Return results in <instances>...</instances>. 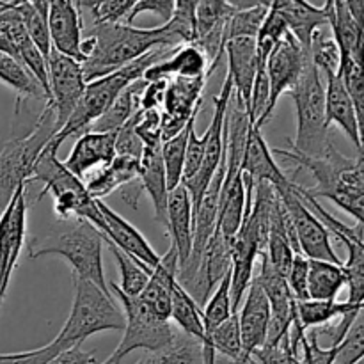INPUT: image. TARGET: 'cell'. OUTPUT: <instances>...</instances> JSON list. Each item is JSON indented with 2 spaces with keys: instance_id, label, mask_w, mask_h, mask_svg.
<instances>
[{
  "instance_id": "obj_1",
  "label": "cell",
  "mask_w": 364,
  "mask_h": 364,
  "mask_svg": "<svg viewBox=\"0 0 364 364\" xmlns=\"http://www.w3.org/2000/svg\"><path fill=\"white\" fill-rule=\"evenodd\" d=\"M274 156H281L288 164L295 166V173L308 171L315 178V185L304 187L306 194L318 201L320 198L329 199L340 206L343 212L354 217L359 224H364V167L363 155L355 159L345 156L336 146L320 159L299 155L288 149H272Z\"/></svg>"
},
{
  "instance_id": "obj_2",
  "label": "cell",
  "mask_w": 364,
  "mask_h": 364,
  "mask_svg": "<svg viewBox=\"0 0 364 364\" xmlns=\"http://www.w3.org/2000/svg\"><path fill=\"white\" fill-rule=\"evenodd\" d=\"M87 38L91 39V52L82 63L85 84L121 70L160 46H181L180 39L166 23L153 28H139L124 23H95L87 32Z\"/></svg>"
},
{
  "instance_id": "obj_3",
  "label": "cell",
  "mask_w": 364,
  "mask_h": 364,
  "mask_svg": "<svg viewBox=\"0 0 364 364\" xmlns=\"http://www.w3.org/2000/svg\"><path fill=\"white\" fill-rule=\"evenodd\" d=\"M176 48L160 46V48L151 50V52H148L146 55L139 57L137 60L127 64V66L114 71V73L107 75V77L87 82L84 89V95H82L78 105L75 107L70 119H68L66 123H64V127L53 135V139L46 144L45 149L59 153L60 144H63L66 139L73 137V135H82L84 132H87L89 127L109 109L110 103L117 98V95H119L123 89H127L128 85L134 84V82L142 80V75H144V71L148 70L149 66L167 59Z\"/></svg>"
},
{
  "instance_id": "obj_4",
  "label": "cell",
  "mask_w": 364,
  "mask_h": 364,
  "mask_svg": "<svg viewBox=\"0 0 364 364\" xmlns=\"http://www.w3.org/2000/svg\"><path fill=\"white\" fill-rule=\"evenodd\" d=\"M102 249L103 235L85 220L77 219L68 230L32 238L27 245V255L31 259L60 256L73 267V276L91 281L110 295L103 272Z\"/></svg>"
},
{
  "instance_id": "obj_5",
  "label": "cell",
  "mask_w": 364,
  "mask_h": 364,
  "mask_svg": "<svg viewBox=\"0 0 364 364\" xmlns=\"http://www.w3.org/2000/svg\"><path fill=\"white\" fill-rule=\"evenodd\" d=\"M31 181L43 183V191L38 199L45 198L46 194L53 196V212L60 220H70L71 217L85 220L105 237L107 226L96 205V199L89 196L84 181L71 174L57 159V151L43 149L27 185Z\"/></svg>"
},
{
  "instance_id": "obj_6",
  "label": "cell",
  "mask_w": 364,
  "mask_h": 364,
  "mask_svg": "<svg viewBox=\"0 0 364 364\" xmlns=\"http://www.w3.org/2000/svg\"><path fill=\"white\" fill-rule=\"evenodd\" d=\"M288 92L297 112V135L295 141L290 142V149L313 159L327 155L334 144L326 123V87L322 84V75L311 63L309 52L297 84Z\"/></svg>"
},
{
  "instance_id": "obj_7",
  "label": "cell",
  "mask_w": 364,
  "mask_h": 364,
  "mask_svg": "<svg viewBox=\"0 0 364 364\" xmlns=\"http://www.w3.org/2000/svg\"><path fill=\"white\" fill-rule=\"evenodd\" d=\"M75 297L70 316L57 334L55 341L63 350L80 347L89 336L103 331H123L124 315L109 294L91 281L73 276Z\"/></svg>"
},
{
  "instance_id": "obj_8",
  "label": "cell",
  "mask_w": 364,
  "mask_h": 364,
  "mask_svg": "<svg viewBox=\"0 0 364 364\" xmlns=\"http://www.w3.org/2000/svg\"><path fill=\"white\" fill-rule=\"evenodd\" d=\"M57 132L55 114L46 103L31 134L4 144L0 151V208H6L20 185H27L43 149Z\"/></svg>"
},
{
  "instance_id": "obj_9",
  "label": "cell",
  "mask_w": 364,
  "mask_h": 364,
  "mask_svg": "<svg viewBox=\"0 0 364 364\" xmlns=\"http://www.w3.org/2000/svg\"><path fill=\"white\" fill-rule=\"evenodd\" d=\"M107 287H110L109 290H112V294L123 306L127 323H124L123 338L116 350L100 364H119L128 354L135 350L155 352L173 343L176 338V331L169 322H162L156 318L139 297H127L121 294L114 281L107 283Z\"/></svg>"
},
{
  "instance_id": "obj_10",
  "label": "cell",
  "mask_w": 364,
  "mask_h": 364,
  "mask_svg": "<svg viewBox=\"0 0 364 364\" xmlns=\"http://www.w3.org/2000/svg\"><path fill=\"white\" fill-rule=\"evenodd\" d=\"M276 192L281 201H283L288 215H290L299 252L308 259L343 265L340 256L334 252L333 244H331V233L327 231V228L306 208L304 203L295 194L294 180L290 181L288 187L276 188Z\"/></svg>"
},
{
  "instance_id": "obj_11",
  "label": "cell",
  "mask_w": 364,
  "mask_h": 364,
  "mask_svg": "<svg viewBox=\"0 0 364 364\" xmlns=\"http://www.w3.org/2000/svg\"><path fill=\"white\" fill-rule=\"evenodd\" d=\"M233 96V84H231V77L226 73L224 78L223 89L220 95L213 98V116L212 123L206 128V149H205V159H203L201 167H199L198 174L192 176L191 180L183 181V187L187 188L188 196H191L192 208L201 201L203 194L208 188L210 181L215 176L217 169H219L220 162L224 160V153H226V142H224V127H226V112L230 100Z\"/></svg>"
},
{
  "instance_id": "obj_12",
  "label": "cell",
  "mask_w": 364,
  "mask_h": 364,
  "mask_svg": "<svg viewBox=\"0 0 364 364\" xmlns=\"http://www.w3.org/2000/svg\"><path fill=\"white\" fill-rule=\"evenodd\" d=\"M48 64V89L50 98L48 105L55 114L57 128H63L64 123L70 119L75 107L80 102L85 89L84 71L78 60L70 59L66 55H60L55 50H50V55L46 59Z\"/></svg>"
},
{
  "instance_id": "obj_13",
  "label": "cell",
  "mask_w": 364,
  "mask_h": 364,
  "mask_svg": "<svg viewBox=\"0 0 364 364\" xmlns=\"http://www.w3.org/2000/svg\"><path fill=\"white\" fill-rule=\"evenodd\" d=\"M27 185H20L0 215V290L6 297L11 276L20 259L27 230Z\"/></svg>"
},
{
  "instance_id": "obj_14",
  "label": "cell",
  "mask_w": 364,
  "mask_h": 364,
  "mask_svg": "<svg viewBox=\"0 0 364 364\" xmlns=\"http://www.w3.org/2000/svg\"><path fill=\"white\" fill-rule=\"evenodd\" d=\"M259 258H262V265L256 272V277L262 284V290L270 308V322L265 345H274L290 334L291 326L297 318V301L291 295L284 276L272 269L263 252L259 255Z\"/></svg>"
},
{
  "instance_id": "obj_15",
  "label": "cell",
  "mask_w": 364,
  "mask_h": 364,
  "mask_svg": "<svg viewBox=\"0 0 364 364\" xmlns=\"http://www.w3.org/2000/svg\"><path fill=\"white\" fill-rule=\"evenodd\" d=\"M306 55L308 52L302 50V46L295 41L291 34H288L269 55L265 64L267 80H269V107L263 116V127L270 121V116L281 96L297 84L302 68H304Z\"/></svg>"
},
{
  "instance_id": "obj_16",
  "label": "cell",
  "mask_w": 364,
  "mask_h": 364,
  "mask_svg": "<svg viewBox=\"0 0 364 364\" xmlns=\"http://www.w3.org/2000/svg\"><path fill=\"white\" fill-rule=\"evenodd\" d=\"M50 43L55 52L82 64L84 25L73 0H52L48 9Z\"/></svg>"
},
{
  "instance_id": "obj_17",
  "label": "cell",
  "mask_w": 364,
  "mask_h": 364,
  "mask_svg": "<svg viewBox=\"0 0 364 364\" xmlns=\"http://www.w3.org/2000/svg\"><path fill=\"white\" fill-rule=\"evenodd\" d=\"M238 315V327H240V340L244 355L251 358L252 352L262 348L267 340V331H269L270 322V308L265 294L262 290L256 274L249 283L247 291H245V301H242Z\"/></svg>"
},
{
  "instance_id": "obj_18",
  "label": "cell",
  "mask_w": 364,
  "mask_h": 364,
  "mask_svg": "<svg viewBox=\"0 0 364 364\" xmlns=\"http://www.w3.org/2000/svg\"><path fill=\"white\" fill-rule=\"evenodd\" d=\"M96 205H98L100 213H102L103 220H105V237L103 242H109V244L116 245L119 251H123L124 255L130 256L135 262L142 263L144 267H148L149 270L155 269L160 262V256L156 255L155 249L149 245V242L142 237L141 231L135 226H132L127 219L119 215L117 212H114L109 205H105L103 201L96 199Z\"/></svg>"
},
{
  "instance_id": "obj_19",
  "label": "cell",
  "mask_w": 364,
  "mask_h": 364,
  "mask_svg": "<svg viewBox=\"0 0 364 364\" xmlns=\"http://www.w3.org/2000/svg\"><path fill=\"white\" fill-rule=\"evenodd\" d=\"M242 173H244L245 185L270 183L274 188H284L290 185L291 178L284 173L276 162L272 149L269 148L263 139L262 130L249 128L247 142H245L244 160H242Z\"/></svg>"
},
{
  "instance_id": "obj_20",
  "label": "cell",
  "mask_w": 364,
  "mask_h": 364,
  "mask_svg": "<svg viewBox=\"0 0 364 364\" xmlns=\"http://www.w3.org/2000/svg\"><path fill=\"white\" fill-rule=\"evenodd\" d=\"M333 2L334 0H327L326 6L316 7L302 0H274L272 7L283 16L288 32L294 36L295 41L302 46V50L309 52L313 34L318 28L329 27Z\"/></svg>"
},
{
  "instance_id": "obj_21",
  "label": "cell",
  "mask_w": 364,
  "mask_h": 364,
  "mask_svg": "<svg viewBox=\"0 0 364 364\" xmlns=\"http://www.w3.org/2000/svg\"><path fill=\"white\" fill-rule=\"evenodd\" d=\"M166 230L171 237V245L178 255V269H181L191 256L194 231V208L183 185H178L167 194Z\"/></svg>"
},
{
  "instance_id": "obj_22",
  "label": "cell",
  "mask_w": 364,
  "mask_h": 364,
  "mask_svg": "<svg viewBox=\"0 0 364 364\" xmlns=\"http://www.w3.org/2000/svg\"><path fill=\"white\" fill-rule=\"evenodd\" d=\"M116 156V134L114 132H84L78 135L64 167L77 178H84L96 167L109 166Z\"/></svg>"
},
{
  "instance_id": "obj_23",
  "label": "cell",
  "mask_w": 364,
  "mask_h": 364,
  "mask_svg": "<svg viewBox=\"0 0 364 364\" xmlns=\"http://www.w3.org/2000/svg\"><path fill=\"white\" fill-rule=\"evenodd\" d=\"M224 53L228 55V75L231 77L235 98L249 109L252 84L258 73L256 38H235L226 43Z\"/></svg>"
},
{
  "instance_id": "obj_24",
  "label": "cell",
  "mask_w": 364,
  "mask_h": 364,
  "mask_svg": "<svg viewBox=\"0 0 364 364\" xmlns=\"http://www.w3.org/2000/svg\"><path fill=\"white\" fill-rule=\"evenodd\" d=\"M178 283V255L171 245L169 251L160 256V262L149 272V279L142 294L139 295L149 311L162 322L171 320V294Z\"/></svg>"
},
{
  "instance_id": "obj_25",
  "label": "cell",
  "mask_w": 364,
  "mask_h": 364,
  "mask_svg": "<svg viewBox=\"0 0 364 364\" xmlns=\"http://www.w3.org/2000/svg\"><path fill=\"white\" fill-rule=\"evenodd\" d=\"M326 123L341 128L348 141L354 144L358 155H363V127L359 124L355 109L340 75L326 77Z\"/></svg>"
},
{
  "instance_id": "obj_26",
  "label": "cell",
  "mask_w": 364,
  "mask_h": 364,
  "mask_svg": "<svg viewBox=\"0 0 364 364\" xmlns=\"http://www.w3.org/2000/svg\"><path fill=\"white\" fill-rule=\"evenodd\" d=\"M208 78V60L196 45H181L167 59L149 66L142 75L144 82L169 80V78Z\"/></svg>"
},
{
  "instance_id": "obj_27",
  "label": "cell",
  "mask_w": 364,
  "mask_h": 364,
  "mask_svg": "<svg viewBox=\"0 0 364 364\" xmlns=\"http://www.w3.org/2000/svg\"><path fill=\"white\" fill-rule=\"evenodd\" d=\"M331 32L340 52V73L350 64H363V43L364 27L352 18L345 0L333 2V16H331Z\"/></svg>"
},
{
  "instance_id": "obj_28",
  "label": "cell",
  "mask_w": 364,
  "mask_h": 364,
  "mask_svg": "<svg viewBox=\"0 0 364 364\" xmlns=\"http://www.w3.org/2000/svg\"><path fill=\"white\" fill-rule=\"evenodd\" d=\"M162 146V144H160ZM160 146H149L144 148L141 156V166H139V183H141L142 192L149 196L155 210V217L160 224L166 228V208H167V188L166 171H164L162 153Z\"/></svg>"
},
{
  "instance_id": "obj_29",
  "label": "cell",
  "mask_w": 364,
  "mask_h": 364,
  "mask_svg": "<svg viewBox=\"0 0 364 364\" xmlns=\"http://www.w3.org/2000/svg\"><path fill=\"white\" fill-rule=\"evenodd\" d=\"M139 166L141 160L132 159V156H114L109 166H103L85 181L89 196L92 199L102 201L109 194H112L117 188H123L124 185L134 181L139 176Z\"/></svg>"
},
{
  "instance_id": "obj_30",
  "label": "cell",
  "mask_w": 364,
  "mask_h": 364,
  "mask_svg": "<svg viewBox=\"0 0 364 364\" xmlns=\"http://www.w3.org/2000/svg\"><path fill=\"white\" fill-rule=\"evenodd\" d=\"M345 287H347V274H345L343 265L309 259V301H336L338 294Z\"/></svg>"
},
{
  "instance_id": "obj_31",
  "label": "cell",
  "mask_w": 364,
  "mask_h": 364,
  "mask_svg": "<svg viewBox=\"0 0 364 364\" xmlns=\"http://www.w3.org/2000/svg\"><path fill=\"white\" fill-rule=\"evenodd\" d=\"M144 80H137L128 85L127 89H123L117 95V98L110 103L109 109L89 127L87 132H100V134L114 132V134H117L124 127V123L139 110V95L144 89Z\"/></svg>"
},
{
  "instance_id": "obj_32",
  "label": "cell",
  "mask_w": 364,
  "mask_h": 364,
  "mask_svg": "<svg viewBox=\"0 0 364 364\" xmlns=\"http://www.w3.org/2000/svg\"><path fill=\"white\" fill-rule=\"evenodd\" d=\"M13 9L23 21L25 31L36 48L41 52L45 59H48L50 50H52L48 32L50 2L46 0H32V2L31 0H18V2H13Z\"/></svg>"
},
{
  "instance_id": "obj_33",
  "label": "cell",
  "mask_w": 364,
  "mask_h": 364,
  "mask_svg": "<svg viewBox=\"0 0 364 364\" xmlns=\"http://www.w3.org/2000/svg\"><path fill=\"white\" fill-rule=\"evenodd\" d=\"M171 318L181 329V334L199 341H205V326H203V308L196 304L194 299L185 291L180 283L173 287L171 294Z\"/></svg>"
},
{
  "instance_id": "obj_34",
  "label": "cell",
  "mask_w": 364,
  "mask_h": 364,
  "mask_svg": "<svg viewBox=\"0 0 364 364\" xmlns=\"http://www.w3.org/2000/svg\"><path fill=\"white\" fill-rule=\"evenodd\" d=\"M364 304L338 301H301L297 302V320L304 331L329 326L334 318H341L347 313L363 309Z\"/></svg>"
},
{
  "instance_id": "obj_35",
  "label": "cell",
  "mask_w": 364,
  "mask_h": 364,
  "mask_svg": "<svg viewBox=\"0 0 364 364\" xmlns=\"http://www.w3.org/2000/svg\"><path fill=\"white\" fill-rule=\"evenodd\" d=\"M231 4L237 11L228 21V41L235 38H256L263 21H265L267 13H269L270 2H259V0L244 2V0H238V2Z\"/></svg>"
},
{
  "instance_id": "obj_36",
  "label": "cell",
  "mask_w": 364,
  "mask_h": 364,
  "mask_svg": "<svg viewBox=\"0 0 364 364\" xmlns=\"http://www.w3.org/2000/svg\"><path fill=\"white\" fill-rule=\"evenodd\" d=\"M135 364H203V345L185 334H178L173 343L155 352H146Z\"/></svg>"
},
{
  "instance_id": "obj_37",
  "label": "cell",
  "mask_w": 364,
  "mask_h": 364,
  "mask_svg": "<svg viewBox=\"0 0 364 364\" xmlns=\"http://www.w3.org/2000/svg\"><path fill=\"white\" fill-rule=\"evenodd\" d=\"M0 80L18 92V102L21 98H46V92L20 60L0 53Z\"/></svg>"
},
{
  "instance_id": "obj_38",
  "label": "cell",
  "mask_w": 364,
  "mask_h": 364,
  "mask_svg": "<svg viewBox=\"0 0 364 364\" xmlns=\"http://www.w3.org/2000/svg\"><path fill=\"white\" fill-rule=\"evenodd\" d=\"M196 127V117L180 132L174 135L169 141L162 142L160 146V153H162L164 171H166V181L167 188L173 191L174 187L181 185V178H183V166H185V151H187V141L188 134L192 128Z\"/></svg>"
},
{
  "instance_id": "obj_39",
  "label": "cell",
  "mask_w": 364,
  "mask_h": 364,
  "mask_svg": "<svg viewBox=\"0 0 364 364\" xmlns=\"http://www.w3.org/2000/svg\"><path fill=\"white\" fill-rule=\"evenodd\" d=\"M107 244H109V242H107ZM109 247L112 256L116 258L117 269H119L121 283H116L117 290L123 295H127V297H139V295L142 294V290L146 288V284H148L149 272H151V270H149L148 267L142 265V263L132 259L130 256L124 255L123 251H119L116 245L109 244Z\"/></svg>"
},
{
  "instance_id": "obj_40",
  "label": "cell",
  "mask_w": 364,
  "mask_h": 364,
  "mask_svg": "<svg viewBox=\"0 0 364 364\" xmlns=\"http://www.w3.org/2000/svg\"><path fill=\"white\" fill-rule=\"evenodd\" d=\"M309 57H311V63L315 64L320 75H323V77L338 75L340 52H338L331 27H322L313 34L311 43H309Z\"/></svg>"
},
{
  "instance_id": "obj_41",
  "label": "cell",
  "mask_w": 364,
  "mask_h": 364,
  "mask_svg": "<svg viewBox=\"0 0 364 364\" xmlns=\"http://www.w3.org/2000/svg\"><path fill=\"white\" fill-rule=\"evenodd\" d=\"M235 7L230 0H198L196 6V43L219 25L230 21Z\"/></svg>"
},
{
  "instance_id": "obj_42",
  "label": "cell",
  "mask_w": 364,
  "mask_h": 364,
  "mask_svg": "<svg viewBox=\"0 0 364 364\" xmlns=\"http://www.w3.org/2000/svg\"><path fill=\"white\" fill-rule=\"evenodd\" d=\"M233 315V308H231V297H230V272L223 277L215 290L212 291V297L206 301L203 306V326H205V338L206 334L212 333L215 327L226 322L230 316Z\"/></svg>"
},
{
  "instance_id": "obj_43",
  "label": "cell",
  "mask_w": 364,
  "mask_h": 364,
  "mask_svg": "<svg viewBox=\"0 0 364 364\" xmlns=\"http://www.w3.org/2000/svg\"><path fill=\"white\" fill-rule=\"evenodd\" d=\"M196 6L198 0H178L174 2V11L167 28L180 39L181 45L196 43Z\"/></svg>"
},
{
  "instance_id": "obj_44",
  "label": "cell",
  "mask_w": 364,
  "mask_h": 364,
  "mask_svg": "<svg viewBox=\"0 0 364 364\" xmlns=\"http://www.w3.org/2000/svg\"><path fill=\"white\" fill-rule=\"evenodd\" d=\"M135 0H95V2H75L80 9H89L95 16V23H124Z\"/></svg>"
},
{
  "instance_id": "obj_45",
  "label": "cell",
  "mask_w": 364,
  "mask_h": 364,
  "mask_svg": "<svg viewBox=\"0 0 364 364\" xmlns=\"http://www.w3.org/2000/svg\"><path fill=\"white\" fill-rule=\"evenodd\" d=\"M364 358V322L363 313L354 320L350 329L336 348L334 364H361Z\"/></svg>"
},
{
  "instance_id": "obj_46",
  "label": "cell",
  "mask_w": 364,
  "mask_h": 364,
  "mask_svg": "<svg viewBox=\"0 0 364 364\" xmlns=\"http://www.w3.org/2000/svg\"><path fill=\"white\" fill-rule=\"evenodd\" d=\"M251 359L256 364H301V355L290 343V334L274 345H263L252 352Z\"/></svg>"
},
{
  "instance_id": "obj_47",
  "label": "cell",
  "mask_w": 364,
  "mask_h": 364,
  "mask_svg": "<svg viewBox=\"0 0 364 364\" xmlns=\"http://www.w3.org/2000/svg\"><path fill=\"white\" fill-rule=\"evenodd\" d=\"M134 130L144 148L162 144V114L160 110H146L144 112L139 109Z\"/></svg>"
},
{
  "instance_id": "obj_48",
  "label": "cell",
  "mask_w": 364,
  "mask_h": 364,
  "mask_svg": "<svg viewBox=\"0 0 364 364\" xmlns=\"http://www.w3.org/2000/svg\"><path fill=\"white\" fill-rule=\"evenodd\" d=\"M308 272L309 259L302 255H295L284 279H287L288 288H290L291 295L297 302L308 301Z\"/></svg>"
},
{
  "instance_id": "obj_49",
  "label": "cell",
  "mask_w": 364,
  "mask_h": 364,
  "mask_svg": "<svg viewBox=\"0 0 364 364\" xmlns=\"http://www.w3.org/2000/svg\"><path fill=\"white\" fill-rule=\"evenodd\" d=\"M205 149H206V134L198 135L196 134V127L192 128L191 134H188L187 141V151H185V166H183V178H181V183L187 180H191L192 176H196L201 167L203 159H205Z\"/></svg>"
},
{
  "instance_id": "obj_50",
  "label": "cell",
  "mask_w": 364,
  "mask_h": 364,
  "mask_svg": "<svg viewBox=\"0 0 364 364\" xmlns=\"http://www.w3.org/2000/svg\"><path fill=\"white\" fill-rule=\"evenodd\" d=\"M63 348L55 343L50 341L48 345L34 348V350L27 352H16V354H0V364H46L52 361Z\"/></svg>"
},
{
  "instance_id": "obj_51",
  "label": "cell",
  "mask_w": 364,
  "mask_h": 364,
  "mask_svg": "<svg viewBox=\"0 0 364 364\" xmlns=\"http://www.w3.org/2000/svg\"><path fill=\"white\" fill-rule=\"evenodd\" d=\"M137 112L130 117V119L124 123V127L121 128L116 134V155L121 156H132V159L141 160L142 151H144V144L141 142V139L135 135V119H137Z\"/></svg>"
},
{
  "instance_id": "obj_52",
  "label": "cell",
  "mask_w": 364,
  "mask_h": 364,
  "mask_svg": "<svg viewBox=\"0 0 364 364\" xmlns=\"http://www.w3.org/2000/svg\"><path fill=\"white\" fill-rule=\"evenodd\" d=\"M173 11H174L173 0H139V2L135 0L134 7H132V11L128 13L124 25H134V21L137 20L139 14L142 13L155 14V16H159L164 23H167V21L171 20V16H173Z\"/></svg>"
},
{
  "instance_id": "obj_53",
  "label": "cell",
  "mask_w": 364,
  "mask_h": 364,
  "mask_svg": "<svg viewBox=\"0 0 364 364\" xmlns=\"http://www.w3.org/2000/svg\"><path fill=\"white\" fill-rule=\"evenodd\" d=\"M167 82L169 80H155L146 82L144 89L139 95V109L141 110H160L166 98Z\"/></svg>"
},
{
  "instance_id": "obj_54",
  "label": "cell",
  "mask_w": 364,
  "mask_h": 364,
  "mask_svg": "<svg viewBox=\"0 0 364 364\" xmlns=\"http://www.w3.org/2000/svg\"><path fill=\"white\" fill-rule=\"evenodd\" d=\"M46 364H96V359L92 350H82L80 347H71L59 352L52 361Z\"/></svg>"
},
{
  "instance_id": "obj_55",
  "label": "cell",
  "mask_w": 364,
  "mask_h": 364,
  "mask_svg": "<svg viewBox=\"0 0 364 364\" xmlns=\"http://www.w3.org/2000/svg\"><path fill=\"white\" fill-rule=\"evenodd\" d=\"M121 196H123V199L127 201V205L130 206L132 210H137V201L142 196V187L141 183H139V178H135L134 181L124 185V187L121 188Z\"/></svg>"
},
{
  "instance_id": "obj_56",
  "label": "cell",
  "mask_w": 364,
  "mask_h": 364,
  "mask_svg": "<svg viewBox=\"0 0 364 364\" xmlns=\"http://www.w3.org/2000/svg\"><path fill=\"white\" fill-rule=\"evenodd\" d=\"M347 7H348V11H350L352 18H354V20L358 21L361 27H364V2L363 0H350V2H347Z\"/></svg>"
},
{
  "instance_id": "obj_57",
  "label": "cell",
  "mask_w": 364,
  "mask_h": 364,
  "mask_svg": "<svg viewBox=\"0 0 364 364\" xmlns=\"http://www.w3.org/2000/svg\"><path fill=\"white\" fill-rule=\"evenodd\" d=\"M233 364H256L255 361H252L251 358H240L238 361H235Z\"/></svg>"
},
{
  "instance_id": "obj_58",
  "label": "cell",
  "mask_w": 364,
  "mask_h": 364,
  "mask_svg": "<svg viewBox=\"0 0 364 364\" xmlns=\"http://www.w3.org/2000/svg\"><path fill=\"white\" fill-rule=\"evenodd\" d=\"M215 364H233V363H231L230 359H220V361H219V359H217Z\"/></svg>"
}]
</instances>
